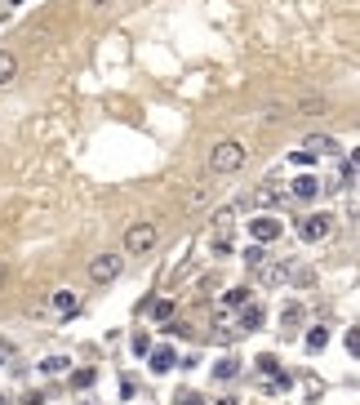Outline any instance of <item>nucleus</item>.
<instances>
[{"instance_id":"1","label":"nucleus","mask_w":360,"mask_h":405,"mask_svg":"<svg viewBox=\"0 0 360 405\" xmlns=\"http://www.w3.org/2000/svg\"><path fill=\"white\" fill-rule=\"evenodd\" d=\"M245 161H249V147L236 138H218L210 147V174H240Z\"/></svg>"},{"instance_id":"2","label":"nucleus","mask_w":360,"mask_h":405,"mask_svg":"<svg viewBox=\"0 0 360 405\" xmlns=\"http://www.w3.org/2000/svg\"><path fill=\"white\" fill-rule=\"evenodd\" d=\"M120 272H125V254H116V250H102V254L89 259V281L93 285H111Z\"/></svg>"},{"instance_id":"3","label":"nucleus","mask_w":360,"mask_h":405,"mask_svg":"<svg viewBox=\"0 0 360 405\" xmlns=\"http://www.w3.org/2000/svg\"><path fill=\"white\" fill-rule=\"evenodd\" d=\"M156 241H160L156 223H129V228H125V250L134 254V259L151 254V250H156Z\"/></svg>"},{"instance_id":"4","label":"nucleus","mask_w":360,"mask_h":405,"mask_svg":"<svg viewBox=\"0 0 360 405\" xmlns=\"http://www.w3.org/2000/svg\"><path fill=\"white\" fill-rule=\"evenodd\" d=\"M334 232V219L329 214H311V219H298V237L302 241H325Z\"/></svg>"},{"instance_id":"5","label":"nucleus","mask_w":360,"mask_h":405,"mask_svg":"<svg viewBox=\"0 0 360 405\" xmlns=\"http://www.w3.org/2000/svg\"><path fill=\"white\" fill-rule=\"evenodd\" d=\"M293 111H298L302 120H320V116H329L334 107H329V98H325V94H302V98H298V107H293Z\"/></svg>"},{"instance_id":"6","label":"nucleus","mask_w":360,"mask_h":405,"mask_svg":"<svg viewBox=\"0 0 360 405\" xmlns=\"http://www.w3.org/2000/svg\"><path fill=\"white\" fill-rule=\"evenodd\" d=\"M249 232H254V241H258V245H267V241L280 237V223H276V219H254Z\"/></svg>"},{"instance_id":"7","label":"nucleus","mask_w":360,"mask_h":405,"mask_svg":"<svg viewBox=\"0 0 360 405\" xmlns=\"http://www.w3.org/2000/svg\"><path fill=\"white\" fill-rule=\"evenodd\" d=\"M14 80H18V54L0 50V89H5V85H14Z\"/></svg>"},{"instance_id":"8","label":"nucleus","mask_w":360,"mask_h":405,"mask_svg":"<svg viewBox=\"0 0 360 405\" xmlns=\"http://www.w3.org/2000/svg\"><path fill=\"white\" fill-rule=\"evenodd\" d=\"M174 347H156V352H151V370H156V374H169V370H174Z\"/></svg>"},{"instance_id":"9","label":"nucleus","mask_w":360,"mask_h":405,"mask_svg":"<svg viewBox=\"0 0 360 405\" xmlns=\"http://www.w3.org/2000/svg\"><path fill=\"white\" fill-rule=\"evenodd\" d=\"M293 196L298 201H311V196H320V183L311 174H302V178H293Z\"/></svg>"},{"instance_id":"10","label":"nucleus","mask_w":360,"mask_h":405,"mask_svg":"<svg viewBox=\"0 0 360 405\" xmlns=\"http://www.w3.org/2000/svg\"><path fill=\"white\" fill-rule=\"evenodd\" d=\"M307 147H311L316 156H320V152H325V156H334V152H338V143H334L329 134H311V138H307Z\"/></svg>"},{"instance_id":"11","label":"nucleus","mask_w":360,"mask_h":405,"mask_svg":"<svg viewBox=\"0 0 360 405\" xmlns=\"http://www.w3.org/2000/svg\"><path fill=\"white\" fill-rule=\"evenodd\" d=\"M285 116H289V107H285V102H267V107H262V120H271V125H280Z\"/></svg>"},{"instance_id":"12","label":"nucleus","mask_w":360,"mask_h":405,"mask_svg":"<svg viewBox=\"0 0 360 405\" xmlns=\"http://www.w3.org/2000/svg\"><path fill=\"white\" fill-rule=\"evenodd\" d=\"M325 343H329V329H325V325H316V329L307 334V347H311V352H320Z\"/></svg>"},{"instance_id":"13","label":"nucleus","mask_w":360,"mask_h":405,"mask_svg":"<svg viewBox=\"0 0 360 405\" xmlns=\"http://www.w3.org/2000/svg\"><path fill=\"white\" fill-rule=\"evenodd\" d=\"M41 370H45V374H63V370H67V356H45Z\"/></svg>"},{"instance_id":"14","label":"nucleus","mask_w":360,"mask_h":405,"mask_svg":"<svg viewBox=\"0 0 360 405\" xmlns=\"http://www.w3.org/2000/svg\"><path fill=\"white\" fill-rule=\"evenodd\" d=\"M54 307H58V312H67V316H71V312H76V298L67 294V289H58V294H54Z\"/></svg>"},{"instance_id":"15","label":"nucleus","mask_w":360,"mask_h":405,"mask_svg":"<svg viewBox=\"0 0 360 405\" xmlns=\"http://www.w3.org/2000/svg\"><path fill=\"white\" fill-rule=\"evenodd\" d=\"M289 161H293V165H307V169H311V161H316V152H311V147H298V152H289Z\"/></svg>"},{"instance_id":"16","label":"nucleus","mask_w":360,"mask_h":405,"mask_svg":"<svg viewBox=\"0 0 360 405\" xmlns=\"http://www.w3.org/2000/svg\"><path fill=\"white\" fill-rule=\"evenodd\" d=\"M240 325H245V329H258V325H262V312H258V307H245Z\"/></svg>"},{"instance_id":"17","label":"nucleus","mask_w":360,"mask_h":405,"mask_svg":"<svg viewBox=\"0 0 360 405\" xmlns=\"http://www.w3.org/2000/svg\"><path fill=\"white\" fill-rule=\"evenodd\" d=\"M151 312H156V321H169V316H174V303H169V298H160Z\"/></svg>"},{"instance_id":"18","label":"nucleus","mask_w":360,"mask_h":405,"mask_svg":"<svg viewBox=\"0 0 360 405\" xmlns=\"http://www.w3.org/2000/svg\"><path fill=\"white\" fill-rule=\"evenodd\" d=\"M227 303H232V307H245V303H249V289H232V294H227Z\"/></svg>"},{"instance_id":"19","label":"nucleus","mask_w":360,"mask_h":405,"mask_svg":"<svg viewBox=\"0 0 360 405\" xmlns=\"http://www.w3.org/2000/svg\"><path fill=\"white\" fill-rule=\"evenodd\" d=\"M214 374H218V379H232V374H236V361H218Z\"/></svg>"},{"instance_id":"20","label":"nucleus","mask_w":360,"mask_h":405,"mask_svg":"<svg viewBox=\"0 0 360 405\" xmlns=\"http://www.w3.org/2000/svg\"><path fill=\"white\" fill-rule=\"evenodd\" d=\"M205 201H210V187H196V192L187 196V205H205Z\"/></svg>"},{"instance_id":"21","label":"nucleus","mask_w":360,"mask_h":405,"mask_svg":"<svg viewBox=\"0 0 360 405\" xmlns=\"http://www.w3.org/2000/svg\"><path fill=\"white\" fill-rule=\"evenodd\" d=\"M93 379H98V374H93V370H80V374H76V379H71V383H76V388H89V383H93Z\"/></svg>"},{"instance_id":"22","label":"nucleus","mask_w":360,"mask_h":405,"mask_svg":"<svg viewBox=\"0 0 360 405\" xmlns=\"http://www.w3.org/2000/svg\"><path fill=\"white\" fill-rule=\"evenodd\" d=\"M174 405H205V401L196 397V392H178V401H174Z\"/></svg>"},{"instance_id":"23","label":"nucleus","mask_w":360,"mask_h":405,"mask_svg":"<svg viewBox=\"0 0 360 405\" xmlns=\"http://www.w3.org/2000/svg\"><path fill=\"white\" fill-rule=\"evenodd\" d=\"M347 343H352V352L360 356V329H352V334H347Z\"/></svg>"},{"instance_id":"24","label":"nucleus","mask_w":360,"mask_h":405,"mask_svg":"<svg viewBox=\"0 0 360 405\" xmlns=\"http://www.w3.org/2000/svg\"><path fill=\"white\" fill-rule=\"evenodd\" d=\"M107 5H111V0H89V9H93V14H102Z\"/></svg>"},{"instance_id":"25","label":"nucleus","mask_w":360,"mask_h":405,"mask_svg":"<svg viewBox=\"0 0 360 405\" xmlns=\"http://www.w3.org/2000/svg\"><path fill=\"white\" fill-rule=\"evenodd\" d=\"M9 285V263H0V289Z\"/></svg>"},{"instance_id":"26","label":"nucleus","mask_w":360,"mask_h":405,"mask_svg":"<svg viewBox=\"0 0 360 405\" xmlns=\"http://www.w3.org/2000/svg\"><path fill=\"white\" fill-rule=\"evenodd\" d=\"M352 165H356V169H360V152H356V156H352Z\"/></svg>"},{"instance_id":"27","label":"nucleus","mask_w":360,"mask_h":405,"mask_svg":"<svg viewBox=\"0 0 360 405\" xmlns=\"http://www.w3.org/2000/svg\"><path fill=\"white\" fill-rule=\"evenodd\" d=\"M9 5H23V0H9Z\"/></svg>"}]
</instances>
